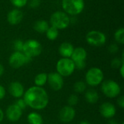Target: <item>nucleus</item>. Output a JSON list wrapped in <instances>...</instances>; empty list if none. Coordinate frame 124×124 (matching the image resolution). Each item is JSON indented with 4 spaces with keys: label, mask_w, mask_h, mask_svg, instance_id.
<instances>
[{
    "label": "nucleus",
    "mask_w": 124,
    "mask_h": 124,
    "mask_svg": "<svg viewBox=\"0 0 124 124\" xmlns=\"http://www.w3.org/2000/svg\"><path fill=\"white\" fill-rule=\"evenodd\" d=\"M33 28L36 31L43 33H46V31H47V29L49 27L48 23L46 20H38L35 23Z\"/></svg>",
    "instance_id": "aec40b11"
},
{
    "label": "nucleus",
    "mask_w": 124,
    "mask_h": 124,
    "mask_svg": "<svg viewBox=\"0 0 124 124\" xmlns=\"http://www.w3.org/2000/svg\"><path fill=\"white\" fill-rule=\"evenodd\" d=\"M27 120L29 124H43L42 116L36 112H32L28 115Z\"/></svg>",
    "instance_id": "6ab92c4d"
},
{
    "label": "nucleus",
    "mask_w": 124,
    "mask_h": 124,
    "mask_svg": "<svg viewBox=\"0 0 124 124\" xmlns=\"http://www.w3.org/2000/svg\"><path fill=\"white\" fill-rule=\"evenodd\" d=\"M124 61L122 60L120 58H114L112 62H111V67L113 68H116V69H119L120 67L124 65Z\"/></svg>",
    "instance_id": "a878e982"
},
{
    "label": "nucleus",
    "mask_w": 124,
    "mask_h": 124,
    "mask_svg": "<svg viewBox=\"0 0 124 124\" xmlns=\"http://www.w3.org/2000/svg\"><path fill=\"white\" fill-rule=\"evenodd\" d=\"M42 52V46L41 44L34 39H29L23 43V51L22 52L29 57H34L40 55Z\"/></svg>",
    "instance_id": "39448f33"
},
{
    "label": "nucleus",
    "mask_w": 124,
    "mask_h": 124,
    "mask_svg": "<svg viewBox=\"0 0 124 124\" xmlns=\"http://www.w3.org/2000/svg\"><path fill=\"white\" fill-rule=\"evenodd\" d=\"M86 41L89 44L94 46H100L105 44L106 41L105 35L98 31H92L89 32L86 37Z\"/></svg>",
    "instance_id": "1a4fd4ad"
},
{
    "label": "nucleus",
    "mask_w": 124,
    "mask_h": 124,
    "mask_svg": "<svg viewBox=\"0 0 124 124\" xmlns=\"http://www.w3.org/2000/svg\"><path fill=\"white\" fill-rule=\"evenodd\" d=\"M100 115L105 118H113L116 113V108L111 102H104L100 107Z\"/></svg>",
    "instance_id": "ddd939ff"
},
{
    "label": "nucleus",
    "mask_w": 124,
    "mask_h": 124,
    "mask_svg": "<svg viewBox=\"0 0 124 124\" xmlns=\"http://www.w3.org/2000/svg\"><path fill=\"white\" fill-rule=\"evenodd\" d=\"M47 83L52 90L55 92L60 91L64 86L63 77L57 72L50 73L47 74Z\"/></svg>",
    "instance_id": "9d476101"
},
{
    "label": "nucleus",
    "mask_w": 124,
    "mask_h": 124,
    "mask_svg": "<svg viewBox=\"0 0 124 124\" xmlns=\"http://www.w3.org/2000/svg\"><path fill=\"white\" fill-rule=\"evenodd\" d=\"M23 97L26 105L33 110H43L49 104V95L43 87L31 86L25 91Z\"/></svg>",
    "instance_id": "f257e3e1"
},
{
    "label": "nucleus",
    "mask_w": 124,
    "mask_h": 124,
    "mask_svg": "<svg viewBox=\"0 0 124 124\" xmlns=\"http://www.w3.org/2000/svg\"><path fill=\"white\" fill-rule=\"evenodd\" d=\"M15 104L17 107H19L22 110H25V109L26 108V107H27V105H26V104H25V102L24 101V100H23V98H19V99H17V101H16V102H15Z\"/></svg>",
    "instance_id": "c85d7f7f"
},
{
    "label": "nucleus",
    "mask_w": 124,
    "mask_h": 124,
    "mask_svg": "<svg viewBox=\"0 0 124 124\" xmlns=\"http://www.w3.org/2000/svg\"><path fill=\"white\" fill-rule=\"evenodd\" d=\"M50 23L57 29H65L70 24V18L65 12L57 11L51 15Z\"/></svg>",
    "instance_id": "0eeeda50"
},
{
    "label": "nucleus",
    "mask_w": 124,
    "mask_h": 124,
    "mask_svg": "<svg viewBox=\"0 0 124 124\" xmlns=\"http://www.w3.org/2000/svg\"><path fill=\"white\" fill-rule=\"evenodd\" d=\"M76 116V110L73 107L65 106L59 113V119L63 123H69L72 121Z\"/></svg>",
    "instance_id": "f8f14e48"
},
{
    "label": "nucleus",
    "mask_w": 124,
    "mask_h": 124,
    "mask_svg": "<svg viewBox=\"0 0 124 124\" xmlns=\"http://www.w3.org/2000/svg\"><path fill=\"white\" fill-rule=\"evenodd\" d=\"M31 60V57L25 55L22 52H15L9 58V64L12 68L17 69L20 68L25 64L28 63Z\"/></svg>",
    "instance_id": "6e6552de"
},
{
    "label": "nucleus",
    "mask_w": 124,
    "mask_h": 124,
    "mask_svg": "<svg viewBox=\"0 0 124 124\" xmlns=\"http://www.w3.org/2000/svg\"><path fill=\"white\" fill-rule=\"evenodd\" d=\"M5 115L9 121L16 122L20 119L23 115V110L15 104H12L7 107L5 112Z\"/></svg>",
    "instance_id": "9b49d317"
},
{
    "label": "nucleus",
    "mask_w": 124,
    "mask_h": 124,
    "mask_svg": "<svg viewBox=\"0 0 124 124\" xmlns=\"http://www.w3.org/2000/svg\"><path fill=\"white\" fill-rule=\"evenodd\" d=\"M101 90L108 98L117 97L121 92L120 85L113 80H106L102 82Z\"/></svg>",
    "instance_id": "20e7f679"
},
{
    "label": "nucleus",
    "mask_w": 124,
    "mask_h": 124,
    "mask_svg": "<svg viewBox=\"0 0 124 124\" xmlns=\"http://www.w3.org/2000/svg\"><path fill=\"white\" fill-rule=\"evenodd\" d=\"M79 124H90V123L86 121H82L79 123Z\"/></svg>",
    "instance_id": "58836bf2"
},
{
    "label": "nucleus",
    "mask_w": 124,
    "mask_h": 124,
    "mask_svg": "<svg viewBox=\"0 0 124 124\" xmlns=\"http://www.w3.org/2000/svg\"><path fill=\"white\" fill-rule=\"evenodd\" d=\"M108 124H118V123L116 121V120H114V119H112V118H110L109 121H108Z\"/></svg>",
    "instance_id": "e433bc0d"
},
{
    "label": "nucleus",
    "mask_w": 124,
    "mask_h": 124,
    "mask_svg": "<svg viewBox=\"0 0 124 124\" xmlns=\"http://www.w3.org/2000/svg\"><path fill=\"white\" fill-rule=\"evenodd\" d=\"M78 97L76 94H70L68 99V103L69 106L73 107L78 103Z\"/></svg>",
    "instance_id": "393cba45"
},
{
    "label": "nucleus",
    "mask_w": 124,
    "mask_h": 124,
    "mask_svg": "<svg viewBox=\"0 0 124 124\" xmlns=\"http://www.w3.org/2000/svg\"><path fill=\"white\" fill-rule=\"evenodd\" d=\"M85 99L88 103L95 104L99 100V94L97 91L91 89L86 92L85 93Z\"/></svg>",
    "instance_id": "a211bd4d"
},
{
    "label": "nucleus",
    "mask_w": 124,
    "mask_h": 124,
    "mask_svg": "<svg viewBox=\"0 0 124 124\" xmlns=\"http://www.w3.org/2000/svg\"><path fill=\"white\" fill-rule=\"evenodd\" d=\"M4 67L3 65L0 63V76H1L4 73Z\"/></svg>",
    "instance_id": "4c0bfd02"
},
{
    "label": "nucleus",
    "mask_w": 124,
    "mask_h": 124,
    "mask_svg": "<svg viewBox=\"0 0 124 124\" xmlns=\"http://www.w3.org/2000/svg\"><path fill=\"white\" fill-rule=\"evenodd\" d=\"M23 17V14L20 10L17 9H14L8 13L7 21L11 25H17L21 22Z\"/></svg>",
    "instance_id": "2eb2a0df"
},
{
    "label": "nucleus",
    "mask_w": 124,
    "mask_h": 124,
    "mask_svg": "<svg viewBox=\"0 0 124 124\" xmlns=\"http://www.w3.org/2000/svg\"><path fill=\"white\" fill-rule=\"evenodd\" d=\"M75 64V68L78 70H82L86 67V62H76Z\"/></svg>",
    "instance_id": "2f4dec72"
},
{
    "label": "nucleus",
    "mask_w": 124,
    "mask_h": 124,
    "mask_svg": "<svg viewBox=\"0 0 124 124\" xmlns=\"http://www.w3.org/2000/svg\"><path fill=\"white\" fill-rule=\"evenodd\" d=\"M115 39L116 40L117 42L123 44H124V29L123 28H119L118 30L116 31L115 33Z\"/></svg>",
    "instance_id": "b1692460"
},
{
    "label": "nucleus",
    "mask_w": 124,
    "mask_h": 124,
    "mask_svg": "<svg viewBox=\"0 0 124 124\" xmlns=\"http://www.w3.org/2000/svg\"><path fill=\"white\" fill-rule=\"evenodd\" d=\"M124 124V123H122V124Z\"/></svg>",
    "instance_id": "ea45409f"
},
{
    "label": "nucleus",
    "mask_w": 124,
    "mask_h": 124,
    "mask_svg": "<svg viewBox=\"0 0 124 124\" xmlns=\"http://www.w3.org/2000/svg\"><path fill=\"white\" fill-rule=\"evenodd\" d=\"M63 9L68 14L76 15L80 14L84 8V0H62Z\"/></svg>",
    "instance_id": "423d86ee"
},
{
    "label": "nucleus",
    "mask_w": 124,
    "mask_h": 124,
    "mask_svg": "<svg viewBox=\"0 0 124 124\" xmlns=\"http://www.w3.org/2000/svg\"><path fill=\"white\" fill-rule=\"evenodd\" d=\"M73 89L76 93H83L86 89V84L83 81H76L73 85Z\"/></svg>",
    "instance_id": "5701e85b"
},
{
    "label": "nucleus",
    "mask_w": 124,
    "mask_h": 124,
    "mask_svg": "<svg viewBox=\"0 0 124 124\" xmlns=\"http://www.w3.org/2000/svg\"><path fill=\"white\" fill-rule=\"evenodd\" d=\"M9 92L15 98H21L24 93V87L23 84L19 81H12L9 86Z\"/></svg>",
    "instance_id": "4468645a"
},
{
    "label": "nucleus",
    "mask_w": 124,
    "mask_h": 124,
    "mask_svg": "<svg viewBox=\"0 0 124 124\" xmlns=\"http://www.w3.org/2000/svg\"><path fill=\"white\" fill-rule=\"evenodd\" d=\"M58 34H59L58 29H57L56 28H54L53 26L47 29V31H46V35L47 39L51 40V41L55 40L57 38Z\"/></svg>",
    "instance_id": "4be33fe9"
},
{
    "label": "nucleus",
    "mask_w": 124,
    "mask_h": 124,
    "mask_svg": "<svg viewBox=\"0 0 124 124\" xmlns=\"http://www.w3.org/2000/svg\"><path fill=\"white\" fill-rule=\"evenodd\" d=\"M73 46L70 43L63 42L59 47V52L62 57L70 58L73 52Z\"/></svg>",
    "instance_id": "f3484780"
},
{
    "label": "nucleus",
    "mask_w": 124,
    "mask_h": 124,
    "mask_svg": "<svg viewBox=\"0 0 124 124\" xmlns=\"http://www.w3.org/2000/svg\"><path fill=\"white\" fill-rule=\"evenodd\" d=\"M108 50L110 53H116L118 50V46L115 44H110L108 48Z\"/></svg>",
    "instance_id": "7c9ffc66"
},
{
    "label": "nucleus",
    "mask_w": 124,
    "mask_h": 124,
    "mask_svg": "<svg viewBox=\"0 0 124 124\" xmlns=\"http://www.w3.org/2000/svg\"><path fill=\"white\" fill-rule=\"evenodd\" d=\"M103 79V72L99 68H91L85 75V83L91 86H97L101 84Z\"/></svg>",
    "instance_id": "7ed1b4c3"
},
{
    "label": "nucleus",
    "mask_w": 124,
    "mask_h": 124,
    "mask_svg": "<svg viewBox=\"0 0 124 124\" xmlns=\"http://www.w3.org/2000/svg\"><path fill=\"white\" fill-rule=\"evenodd\" d=\"M57 73L62 77H68L72 75L76 69L75 64L70 58L62 57L58 60L56 65Z\"/></svg>",
    "instance_id": "f03ea898"
},
{
    "label": "nucleus",
    "mask_w": 124,
    "mask_h": 124,
    "mask_svg": "<svg viewBox=\"0 0 124 124\" xmlns=\"http://www.w3.org/2000/svg\"><path fill=\"white\" fill-rule=\"evenodd\" d=\"M10 1L14 6L18 8L24 7L27 4V1H28V0H10Z\"/></svg>",
    "instance_id": "bb28decb"
},
{
    "label": "nucleus",
    "mask_w": 124,
    "mask_h": 124,
    "mask_svg": "<svg viewBox=\"0 0 124 124\" xmlns=\"http://www.w3.org/2000/svg\"><path fill=\"white\" fill-rule=\"evenodd\" d=\"M120 74L122 78H124V64L120 67Z\"/></svg>",
    "instance_id": "f704fd0d"
},
{
    "label": "nucleus",
    "mask_w": 124,
    "mask_h": 124,
    "mask_svg": "<svg viewBox=\"0 0 124 124\" xmlns=\"http://www.w3.org/2000/svg\"><path fill=\"white\" fill-rule=\"evenodd\" d=\"M40 4V0H31V3H30V5L31 7H39Z\"/></svg>",
    "instance_id": "72a5a7b5"
},
{
    "label": "nucleus",
    "mask_w": 124,
    "mask_h": 124,
    "mask_svg": "<svg viewBox=\"0 0 124 124\" xmlns=\"http://www.w3.org/2000/svg\"><path fill=\"white\" fill-rule=\"evenodd\" d=\"M47 83V74L45 73H40L37 74L34 78V84L36 86L42 87Z\"/></svg>",
    "instance_id": "412c9836"
},
{
    "label": "nucleus",
    "mask_w": 124,
    "mask_h": 124,
    "mask_svg": "<svg viewBox=\"0 0 124 124\" xmlns=\"http://www.w3.org/2000/svg\"><path fill=\"white\" fill-rule=\"evenodd\" d=\"M23 46V42L20 40H16L14 42V49L15 52H22Z\"/></svg>",
    "instance_id": "cd10ccee"
},
{
    "label": "nucleus",
    "mask_w": 124,
    "mask_h": 124,
    "mask_svg": "<svg viewBox=\"0 0 124 124\" xmlns=\"http://www.w3.org/2000/svg\"><path fill=\"white\" fill-rule=\"evenodd\" d=\"M117 104L121 108H124V96L121 95L117 100Z\"/></svg>",
    "instance_id": "c756f323"
},
{
    "label": "nucleus",
    "mask_w": 124,
    "mask_h": 124,
    "mask_svg": "<svg viewBox=\"0 0 124 124\" xmlns=\"http://www.w3.org/2000/svg\"><path fill=\"white\" fill-rule=\"evenodd\" d=\"M5 95H6V90L3 86L0 85V100L4 99Z\"/></svg>",
    "instance_id": "473e14b6"
},
{
    "label": "nucleus",
    "mask_w": 124,
    "mask_h": 124,
    "mask_svg": "<svg viewBox=\"0 0 124 124\" xmlns=\"http://www.w3.org/2000/svg\"><path fill=\"white\" fill-rule=\"evenodd\" d=\"M86 57L87 53L85 49H84L83 47H77L73 49L70 59L73 61L74 63H76L80 62H85Z\"/></svg>",
    "instance_id": "dca6fc26"
},
{
    "label": "nucleus",
    "mask_w": 124,
    "mask_h": 124,
    "mask_svg": "<svg viewBox=\"0 0 124 124\" xmlns=\"http://www.w3.org/2000/svg\"><path fill=\"white\" fill-rule=\"evenodd\" d=\"M4 117V112L2 111V110L0 108V123L3 121Z\"/></svg>",
    "instance_id": "c9c22d12"
}]
</instances>
